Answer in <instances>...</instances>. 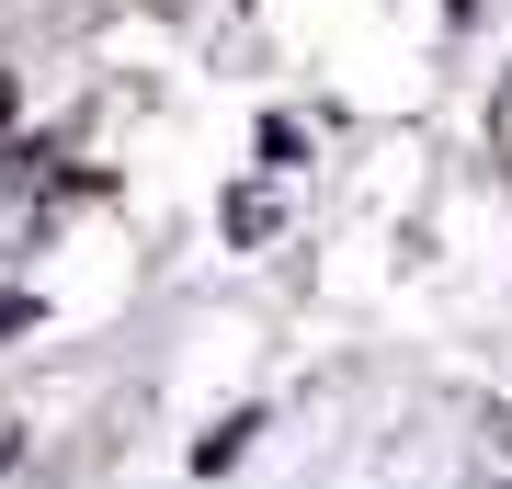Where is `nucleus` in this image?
Instances as JSON below:
<instances>
[{
	"label": "nucleus",
	"instance_id": "nucleus-1",
	"mask_svg": "<svg viewBox=\"0 0 512 489\" xmlns=\"http://www.w3.org/2000/svg\"><path fill=\"white\" fill-rule=\"evenodd\" d=\"M274 217H285V205H274V194H262V182H251V194H239V205H228V228H239V239H274Z\"/></svg>",
	"mask_w": 512,
	"mask_h": 489
},
{
	"label": "nucleus",
	"instance_id": "nucleus-2",
	"mask_svg": "<svg viewBox=\"0 0 512 489\" xmlns=\"http://www.w3.org/2000/svg\"><path fill=\"white\" fill-rule=\"evenodd\" d=\"M490 444H512V399H501V410H490Z\"/></svg>",
	"mask_w": 512,
	"mask_h": 489
},
{
	"label": "nucleus",
	"instance_id": "nucleus-3",
	"mask_svg": "<svg viewBox=\"0 0 512 489\" xmlns=\"http://www.w3.org/2000/svg\"><path fill=\"white\" fill-rule=\"evenodd\" d=\"M12 103H23V91H12V69H0V126H12Z\"/></svg>",
	"mask_w": 512,
	"mask_h": 489
}]
</instances>
